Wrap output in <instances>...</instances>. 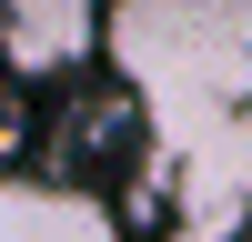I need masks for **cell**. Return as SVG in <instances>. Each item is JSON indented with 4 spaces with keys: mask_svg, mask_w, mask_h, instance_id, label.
Returning a JSON list of instances; mask_svg holds the SVG:
<instances>
[{
    "mask_svg": "<svg viewBox=\"0 0 252 242\" xmlns=\"http://www.w3.org/2000/svg\"><path fill=\"white\" fill-rule=\"evenodd\" d=\"M101 51L121 60V91L152 121L161 151H192V141H212L222 121L252 111V0H222V10L131 0V10H111Z\"/></svg>",
    "mask_w": 252,
    "mask_h": 242,
    "instance_id": "obj_1",
    "label": "cell"
},
{
    "mask_svg": "<svg viewBox=\"0 0 252 242\" xmlns=\"http://www.w3.org/2000/svg\"><path fill=\"white\" fill-rule=\"evenodd\" d=\"M101 40H111V10H91V0H10L0 10V71L10 81H71L101 60Z\"/></svg>",
    "mask_w": 252,
    "mask_h": 242,
    "instance_id": "obj_2",
    "label": "cell"
},
{
    "mask_svg": "<svg viewBox=\"0 0 252 242\" xmlns=\"http://www.w3.org/2000/svg\"><path fill=\"white\" fill-rule=\"evenodd\" d=\"M0 242H121V212L81 182L0 172Z\"/></svg>",
    "mask_w": 252,
    "mask_h": 242,
    "instance_id": "obj_3",
    "label": "cell"
}]
</instances>
